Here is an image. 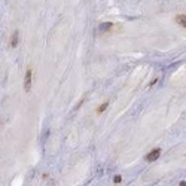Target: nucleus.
<instances>
[{"instance_id":"nucleus-1","label":"nucleus","mask_w":186,"mask_h":186,"mask_svg":"<svg viewBox=\"0 0 186 186\" xmlns=\"http://www.w3.org/2000/svg\"><path fill=\"white\" fill-rule=\"evenodd\" d=\"M24 89L28 92L31 89V70H27L26 77H24Z\"/></svg>"},{"instance_id":"nucleus-2","label":"nucleus","mask_w":186,"mask_h":186,"mask_svg":"<svg viewBox=\"0 0 186 186\" xmlns=\"http://www.w3.org/2000/svg\"><path fill=\"white\" fill-rule=\"evenodd\" d=\"M159 155H161V149H153L152 152H149V153L146 155V159H147L149 162H152V161H155Z\"/></svg>"},{"instance_id":"nucleus-3","label":"nucleus","mask_w":186,"mask_h":186,"mask_svg":"<svg viewBox=\"0 0 186 186\" xmlns=\"http://www.w3.org/2000/svg\"><path fill=\"white\" fill-rule=\"evenodd\" d=\"M176 23L182 27H186V15H177L176 17Z\"/></svg>"},{"instance_id":"nucleus-4","label":"nucleus","mask_w":186,"mask_h":186,"mask_svg":"<svg viewBox=\"0 0 186 186\" xmlns=\"http://www.w3.org/2000/svg\"><path fill=\"white\" fill-rule=\"evenodd\" d=\"M110 28H112V23H104V24H101L98 27V31H107Z\"/></svg>"},{"instance_id":"nucleus-5","label":"nucleus","mask_w":186,"mask_h":186,"mask_svg":"<svg viewBox=\"0 0 186 186\" xmlns=\"http://www.w3.org/2000/svg\"><path fill=\"white\" fill-rule=\"evenodd\" d=\"M17 45H18V31H15V33H14L12 40H11V46H12V48H15Z\"/></svg>"},{"instance_id":"nucleus-6","label":"nucleus","mask_w":186,"mask_h":186,"mask_svg":"<svg viewBox=\"0 0 186 186\" xmlns=\"http://www.w3.org/2000/svg\"><path fill=\"white\" fill-rule=\"evenodd\" d=\"M107 106H109V103H103V104H101V106H100V109H98V112H100V113H101V112H104V110H106V107H107Z\"/></svg>"},{"instance_id":"nucleus-7","label":"nucleus","mask_w":186,"mask_h":186,"mask_svg":"<svg viewBox=\"0 0 186 186\" xmlns=\"http://www.w3.org/2000/svg\"><path fill=\"white\" fill-rule=\"evenodd\" d=\"M113 180H115V183H119V182H121V176H115Z\"/></svg>"},{"instance_id":"nucleus-8","label":"nucleus","mask_w":186,"mask_h":186,"mask_svg":"<svg viewBox=\"0 0 186 186\" xmlns=\"http://www.w3.org/2000/svg\"><path fill=\"white\" fill-rule=\"evenodd\" d=\"M180 186H186V182H182V183H180Z\"/></svg>"}]
</instances>
